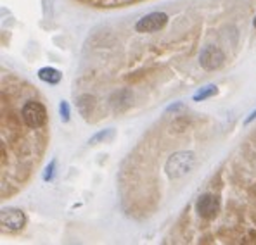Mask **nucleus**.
<instances>
[{"mask_svg":"<svg viewBox=\"0 0 256 245\" xmlns=\"http://www.w3.org/2000/svg\"><path fill=\"white\" fill-rule=\"evenodd\" d=\"M85 105H88V107H94V97L90 95H82L80 99H78V109H80V112L84 116H88L90 111L85 107Z\"/></svg>","mask_w":256,"mask_h":245,"instance_id":"obj_11","label":"nucleus"},{"mask_svg":"<svg viewBox=\"0 0 256 245\" xmlns=\"http://www.w3.org/2000/svg\"><path fill=\"white\" fill-rule=\"evenodd\" d=\"M196 164V156L190 150H180V152H175L173 156L168 157L166 164H164V171L170 178L176 180L186 176L187 173L192 171Z\"/></svg>","mask_w":256,"mask_h":245,"instance_id":"obj_1","label":"nucleus"},{"mask_svg":"<svg viewBox=\"0 0 256 245\" xmlns=\"http://www.w3.org/2000/svg\"><path fill=\"white\" fill-rule=\"evenodd\" d=\"M253 24H254V28H256V17H254V22H253Z\"/></svg>","mask_w":256,"mask_h":245,"instance_id":"obj_15","label":"nucleus"},{"mask_svg":"<svg viewBox=\"0 0 256 245\" xmlns=\"http://www.w3.org/2000/svg\"><path fill=\"white\" fill-rule=\"evenodd\" d=\"M59 112H61V119H62L64 123L70 121V114H71V112H70V105H68V102H64V100H62L61 105H59Z\"/></svg>","mask_w":256,"mask_h":245,"instance_id":"obj_12","label":"nucleus"},{"mask_svg":"<svg viewBox=\"0 0 256 245\" xmlns=\"http://www.w3.org/2000/svg\"><path fill=\"white\" fill-rule=\"evenodd\" d=\"M254 119H256V111H253V112H251V114H250V118H248V119H246V121H244V123H246V124H250L251 121H254Z\"/></svg>","mask_w":256,"mask_h":245,"instance_id":"obj_14","label":"nucleus"},{"mask_svg":"<svg viewBox=\"0 0 256 245\" xmlns=\"http://www.w3.org/2000/svg\"><path fill=\"white\" fill-rule=\"evenodd\" d=\"M24 223H26V216L22 211L14 209V207L2 209V214H0V225H2L4 230H7V232H20V230H22Z\"/></svg>","mask_w":256,"mask_h":245,"instance_id":"obj_4","label":"nucleus"},{"mask_svg":"<svg viewBox=\"0 0 256 245\" xmlns=\"http://www.w3.org/2000/svg\"><path fill=\"white\" fill-rule=\"evenodd\" d=\"M218 209H220V201H218L216 195L213 194H204L198 199L196 202V211L201 218L204 220H212V218L216 216Z\"/></svg>","mask_w":256,"mask_h":245,"instance_id":"obj_6","label":"nucleus"},{"mask_svg":"<svg viewBox=\"0 0 256 245\" xmlns=\"http://www.w3.org/2000/svg\"><path fill=\"white\" fill-rule=\"evenodd\" d=\"M54 169H56V161H52V163L47 166V169H45L44 180H48V182H50V180L54 178Z\"/></svg>","mask_w":256,"mask_h":245,"instance_id":"obj_13","label":"nucleus"},{"mask_svg":"<svg viewBox=\"0 0 256 245\" xmlns=\"http://www.w3.org/2000/svg\"><path fill=\"white\" fill-rule=\"evenodd\" d=\"M38 78L42 81L48 83V85H58V83L62 80V74H61V71L54 69V67H42V69L38 71Z\"/></svg>","mask_w":256,"mask_h":245,"instance_id":"obj_8","label":"nucleus"},{"mask_svg":"<svg viewBox=\"0 0 256 245\" xmlns=\"http://www.w3.org/2000/svg\"><path fill=\"white\" fill-rule=\"evenodd\" d=\"M114 138V130L112 128H108V130H104V131H99V133H96L92 138L88 140L90 145H96L97 142H109V140H112Z\"/></svg>","mask_w":256,"mask_h":245,"instance_id":"obj_9","label":"nucleus"},{"mask_svg":"<svg viewBox=\"0 0 256 245\" xmlns=\"http://www.w3.org/2000/svg\"><path fill=\"white\" fill-rule=\"evenodd\" d=\"M225 62V55L224 52L220 50L218 47L214 45H208L201 50L199 54V64L204 67L206 71H214V69H220Z\"/></svg>","mask_w":256,"mask_h":245,"instance_id":"obj_3","label":"nucleus"},{"mask_svg":"<svg viewBox=\"0 0 256 245\" xmlns=\"http://www.w3.org/2000/svg\"><path fill=\"white\" fill-rule=\"evenodd\" d=\"M216 86L214 85H210V86H204V88H201L198 93L194 95V100H206V99H210V97H213V95H216Z\"/></svg>","mask_w":256,"mask_h":245,"instance_id":"obj_10","label":"nucleus"},{"mask_svg":"<svg viewBox=\"0 0 256 245\" xmlns=\"http://www.w3.org/2000/svg\"><path fill=\"white\" fill-rule=\"evenodd\" d=\"M132 99H134V95H132L130 90H120V92L112 93L111 105L116 111H123V109H126L132 104Z\"/></svg>","mask_w":256,"mask_h":245,"instance_id":"obj_7","label":"nucleus"},{"mask_svg":"<svg viewBox=\"0 0 256 245\" xmlns=\"http://www.w3.org/2000/svg\"><path fill=\"white\" fill-rule=\"evenodd\" d=\"M22 121L26 123V126L33 128V130H38L42 128L45 121H47V111H45L44 104L36 102V100H28L21 109Z\"/></svg>","mask_w":256,"mask_h":245,"instance_id":"obj_2","label":"nucleus"},{"mask_svg":"<svg viewBox=\"0 0 256 245\" xmlns=\"http://www.w3.org/2000/svg\"><path fill=\"white\" fill-rule=\"evenodd\" d=\"M168 22V16L164 12H150L148 16H144L142 19L135 24V29L138 33H154L164 28V24Z\"/></svg>","mask_w":256,"mask_h":245,"instance_id":"obj_5","label":"nucleus"}]
</instances>
